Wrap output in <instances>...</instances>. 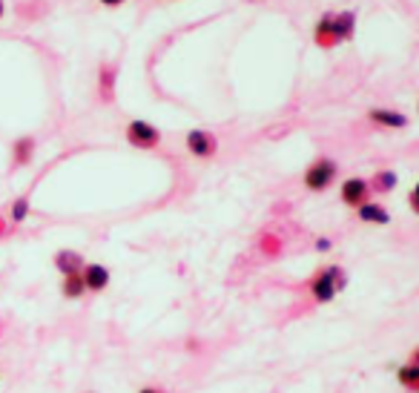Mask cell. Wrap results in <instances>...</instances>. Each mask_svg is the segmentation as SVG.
<instances>
[{"label": "cell", "mask_w": 419, "mask_h": 393, "mask_svg": "<svg viewBox=\"0 0 419 393\" xmlns=\"http://www.w3.org/2000/svg\"><path fill=\"white\" fill-rule=\"evenodd\" d=\"M348 284V276H345V270L330 264L325 270H319L316 276L310 279V296L319 302V304H328L336 299V293Z\"/></svg>", "instance_id": "obj_1"}, {"label": "cell", "mask_w": 419, "mask_h": 393, "mask_svg": "<svg viewBox=\"0 0 419 393\" xmlns=\"http://www.w3.org/2000/svg\"><path fill=\"white\" fill-rule=\"evenodd\" d=\"M333 179H336V164L330 158H319L308 167V172H304V187L313 190V192H322V190L330 187Z\"/></svg>", "instance_id": "obj_2"}, {"label": "cell", "mask_w": 419, "mask_h": 393, "mask_svg": "<svg viewBox=\"0 0 419 393\" xmlns=\"http://www.w3.org/2000/svg\"><path fill=\"white\" fill-rule=\"evenodd\" d=\"M330 32V41H345V37H351L353 32V15L351 12H339V15H330L322 21L319 26V37H325Z\"/></svg>", "instance_id": "obj_3"}, {"label": "cell", "mask_w": 419, "mask_h": 393, "mask_svg": "<svg viewBox=\"0 0 419 393\" xmlns=\"http://www.w3.org/2000/svg\"><path fill=\"white\" fill-rule=\"evenodd\" d=\"M127 138H129V144L132 147H141V149H152L158 144V129L152 127V124H147V121H132L129 127H127Z\"/></svg>", "instance_id": "obj_4"}, {"label": "cell", "mask_w": 419, "mask_h": 393, "mask_svg": "<svg viewBox=\"0 0 419 393\" xmlns=\"http://www.w3.org/2000/svg\"><path fill=\"white\" fill-rule=\"evenodd\" d=\"M187 149L193 155H198V158H210V155L218 149V144H216V138L210 132L193 129V132H187Z\"/></svg>", "instance_id": "obj_5"}, {"label": "cell", "mask_w": 419, "mask_h": 393, "mask_svg": "<svg viewBox=\"0 0 419 393\" xmlns=\"http://www.w3.org/2000/svg\"><path fill=\"white\" fill-rule=\"evenodd\" d=\"M368 192H371V184L365 179H348L342 184V201L351 207H362L368 201Z\"/></svg>", "instance_id": "obj_6"}, {"label": "cell", "mask_w": 419, "mask_h": 393, "mask_svg": "<svg viewBox=\"0 0 419 393\" xmlns=\"http://www.w3.org/2000/svg\"><path fill=\"white\" fill-rule=\"evenodd\" d=\"M81 276H84L86 290H92V293H101V290H106V284H109V270H106L104 264H84Z\"/></svg>", "instance_id": "obj_7"}, {"label": "cell", "mask_w": 419, "mask_h": 393, "mask_svg": "<svg viewBox=\"0 0 419 393\" xmlns=\"http://www.w3.org/2000/svg\"><path fill=\"white\" fill-rule=\"evenodd\" d=\"M356 210H359V219L368 221V224H388V221H391V215H388V210H385L382 204H371V201H365V204L356 207Z\"/></svg>", "instance_id": "obj_8"}, {"label": "cell", "mask_w": 419, "mask_h": 393, "mask_svg": "<svg viewBox=\"0 0 419 393\" xmlns=\"http://www.w3.org/2000/svg\"><path fill=\"white\" fill-rule=\"evenodd\" d=\"M371 121L373 124H382V127H393V129H399V127H408V118L402 115V112H391V109H371Z\"/></svg>", "instance_id": "obj_9"}, {"label": "cell", "mask_w": 419, "mask_h": 393, "mask_svg": "<svg viewBox=\"0 0 419 393\" xmlns=\"http://www.w3.org/2000/svg\"><path fill=\"white\" fill-rule=\"evenodd\" d=\"M55 264H58V270L64 273V276H72V273H81L84 259L78 253H72V250H61L58 255H55Z\"/></svg>", "instance_id": "obj_10"}, {"label": "cell", "mask_w": 419, "mask_h": 393, "mask_svg": "<svg viewBox=\"0 0 419 393\" xmlns=\"http://www.w3.org/2000/svg\"><path fill=\"white\" fill-rule=\"evenodd\" d=\"M64 296L66 299H81L86 293V284H84V276L81 273H72V276H64Z\"/></svg>", "instance_id": "obj_11"}, {"label": "cell", "mask_w": 419, "mask_h": 393, "mask_svg": "<svg viewBox=\"0 0 419 393\" xmlns=\"http://www.w3.org/2000/svg\"><path fill=\"white\" fill-rule=\"evenodd\" d=\"M396 379H399V385L402 387H408V390H419V365H405V367H399L396 370Z\"/></svg>", "instance_id": "obj_12"}, {"label": "cell", "mask_w": 419, "mask_h": 393, "mask_svg": "<svg viewBox=\"0 0 419 393\" xmlns=\"http://www.w3.org/2000/svg\"><path fill=\"white\" fill-rule=\"evenodd\" d=\"M393 184H396V175H393V172H379L376 179H373V187H376V192H388Z\"/></svg>", "instance_id": "obj_13"}, {"label": "cell", "mask_w": 419, "mask_h": 393, "mask_svg": "<svg viewBox=\"0 0 419 393\" xmlns=\"http://www.w3.org/2000/svg\"><path fill=\"white\" fill-rule=\"evenodd\" d=\"M26 212H29V201H26V199L15 201V207H12V219H15V221H24Z\"/></svg>", "instance_id": "obj_14"}, {"label": "cell", "mask_w": 419, "mask_h": 393, "mask_svg": "<svg viewBox=\"0 0 419 393\" xmlns=\"http://www.w3.org/2000/svg\"><path fill=\"white\" fill-rule=\"evenodd\" d=\"M408 204H411V210L419 215V181L413 184V190H411V195H408Z\"/></svg>", "instance_id": "obj_15"}, {"label": "cell", "mask_w": 419, "mask_h": 393, "mask_svg": "<svg viewBox=\"0 0 419 393\" xmlns=\"http://www.w3.org/2000/svg\"><path fill=\"white\" fill-rule=\"evenodd\" d=\"M138 393H164V390H158V387H141Z\"/></svg>", "instance_id": "obj_16"}, {"label": "cell", "mask_w": 419, "mask_h": 393, "mask_svg": "<svg viewBox=\"0 0 419 393\" xmlns=\"http://www.w3.org/2000/svg\"><path fill=\"white\" fill-rule=\"evenodd\" d=\"M413 365H419V347L413 350Z\"/></svg>", "instance_id": "obj_17"}, {"label": "cell", "mask_w": 419, "mask_h": 393, "mask_svg": "<svg viewBox=\"0 0 419 393\" xmlns=\"http://www.w3.org/2000/svg\"><path fill=\"white\" fill-rule=\"evenodd\" d=\"M104 3H121V0H104Z\"/></svg>", "instance_id": "obj_18"}, {"label": "cell", "mask_w": 419, "mask_h": 393, "mask_svg": "<svg viewBox=\"0 0 419 393\" xmlns=\"http://www.w3.org/2000/svg\"><path fill=\"white\" fill-rule=\"evenodd\" d=\"M0 17H3V0H0Z\"/></svg>", "instance_id": "obj_19"}, {"label": "cell", "mask_w": 419, "mask_h": 393, "mask_svg": "<svg viewBox=\"0 0 419 393\" xmlns=\"http://www.w3.org/2000/svg\"><path fill=\"white\" fill-rule=\"evenodd\" d=\"M416 393H419V390H416Z\"/></svg>", "instance_id": "obj_20"}]
</instances>
